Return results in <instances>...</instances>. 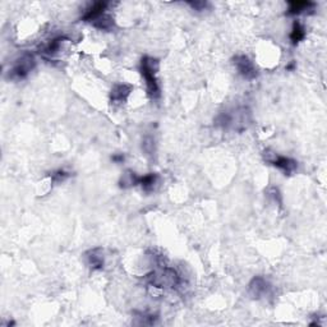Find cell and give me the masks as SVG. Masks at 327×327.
Masks as SVG:
<instances>
[{"label":"cell","mask_w":327,"mask_h":327,"mask_svg":"<svg viewBox=\"0 0 327 327\" xmlns=\"http://www.w3.org/2000/svg\"><path fill=\"white\" fill-rule=\"evenodd\" d=\"M146 281L159 289H175L180 285V276L174 269L159 265L158 269L146 275Z\"/></svg>","instance_id":"1"},{"label":"cell","mask_w":327,"mask_h":327,"mask_svg":"<svg viewBox=\"0 0 327 327\" xmlns=\"http://www.w3.org/2000/svg\"><path fill=\"white\" fill-rule=\"evenodd\" d=\"M159 67H160L159 60L152 58V56H143L142 60H141L140 71L142 77L145 78L147 94L150 95L151 99H159L161 95L158 77H156L159 72Z\"/></svg>","instance_id":"2"},{"label":"cell","mask_w":327,"mask_h":327,"mask_svg":"<svg viewBox=\"0 0 327 327\" xmlns=\"http://www.w3.org/2000/svg\"><path fill=\"white\" fill-rule=\"evenodd\" d=\"M35 64L36 61L32 54L25 53L13 64L12 69L9 71V77L12 79H17V81L25 79L32 72V69L35 68Z\"/></svg>","instance_id":"3"},{"label":"cell","mask_w":327,"mask_h":327,"mask_svg":"<svg viewBox=\"0 0 327 327\" xmlns=\"http://www.w3.org/2000/svg\"><path fill=\"white\" fill-rule=\"evenodd\" d=\"M264 158L266 163L274 165L275 167L281 170L285 175H292L298 169V163L294 159L287 158V156H280L276 152H272L270 150L265 151Z\"/></svg>","instance_id":"4"},{"label":"cell","mask_w":327,"mask_h":327,"mask_svg":"<svg viewBox=\"0 0 327 327\" xmlns=\"http://www.w3.org/2000/svg\"><path fill=\"white\" fill-rule=\"evenodd\" d=\"M233 64L238 73L246 79H254L257 77V68L253 61L247 55H236L233 58Z\"/></svg>","instance_id":"5"},{"label":"cell","mask_w":327,"mask_h":327,"mask_svg":"<svg viewBox=\"0 0 327 327\" xmlns=\"http://www.w3.org/2000/svg\"><path fill=\"white\" fill-rule=\"evenodd\" d=\"M270 290H271V285L262 276H254L248 285V294L253 299L266 297V295H269Z\"/></svg>","instance_id":"6"},{"label":"cell","mask_w":327,"mask_h":327,"mask_svg":"<svg viewBox=\"0 0 327 327\" xmlns=\"http://www.w3.org/2000/svg\"><path fill=\"white\" fill-rule=\"evenodd\" d=\"M84 259H86V264L89 265L90 269L95 270V271L102 270L105 265L104 248L96 247V248L90 249V251H87L86 253H84Z\"/></svg>","instance_id":"7"},{"label":"cell","mask_w":327,"mask_h":327,"mask_svg":"<svg viewBox=\"0 0 327 327\" xmlns=\"http://www.w3.org/2000/svg\"><path fill=\"white\" fill-rule=\"evenodd\" d=\"M106 2H96L91 5L90 8H87V10L84 12V14L82 15V20L84 22H91L94 23L95 20L99 19L101 15L105 14V10L107 8Z\"/></svg>","instance_id":"8"},{"label":"cell","mask_w":327,"mask_h":327,"mask_svg":"<svg viewBox=\"0 0 327 327\" xmlns=\"http://www.w3.org/2000/svg\"><path fill=\"white\" fill-rule=\"evenodd\" d=\"M130 92H132V86L125 83H118L113 87L110 100H112L113 104H123V102L127 101Z\"/></svg>","instance_id":"9"},{"label":"cell","mask_w":327,"mask_h":327,"mask_svg":"<svg viewBox=\"0 0 327 327\" xmlns=\"http://www.w3.org/2000/svg\"><path fill=\"white\" fill-rule=\"evenodd\" d=\"M67 41V37H64V36H58V37H54L53 40L49 41L48 43H45V45L41 48V51L40 53H42V55L45 56H55L56 54L60 51L61 46H63V43Z\"/></svg>","instance_id":"10"},{"label":"cell","mask_w":327,"mask_h":327,"mask_svg":"<svg viewBox=\"0 0 327 327\" xmlns=\"http://www.w3.org/2000/svg\"><path fill=\"white\" fill-rule=\"evenodd\" d=\"M315 8V3L310 0H297V2H289V8H288V14L298 15L306 10H311Z\"/></svg>","instance_id":"11"},{"label":"cell","mask_w":327,"mask_h":327,"mask_svg":"<svg viewBox=\"0 0 327 327\" xmlns=\"http://www.w3.org/2000/svg\"><path fill=\"white\" fill-rule=\"evenodd\" d=\"M159 183V175L155 172H150L140 178V184L145 192H152Z\"/></svg>","instance_id":"12"},{"label":"cell","mask_w":327,"mask_h":327,"mask_svg":"<svg viewBox=\"0 0 327 327\" xmlns=\"http://www.w3.org/2000/svg\"><path fill=\"white\" fill-rule=\"evenodd\" d=\"M137 184H140V177L135 171H132V170L124 171V174L122 175V178L119 180L120 188H130Z\"/></svg>","instance_id":"13"},{"label":"cell","mask_w":327,"mask_h":327,"mask_svg":"<svg viewBox=\"0 0 327 327\" xmlns=\"http://www.w3.org/2000/svg\"><path fill=\"white\" fill-rule=\"evenodd\" d=\"M306 38V28L303 27L302 23L299 20H294L292 27V32H290V40L294 45L299 43Z\"/></svg>","instance_id":"14"},{"label":"cell","mask_w":327,"mask_h":327,"mask_svg":"<svg viewBox=\"0 0 327 327\" xmlns=\"http://www.w3.org/2000/svg\"><path fill=\"white\" fill-rule=\"evenodd\" d=\"M94 27L99 28V30H102V31H110L113 27H114V19H113L110 15L107 14H104L101 15V17L99 18V19L95 20L94 23Z\"/></svg>","instance_id":"15"},{"label":"cell","mask_w":327,"mask_h":327,"mask_svg":"<svg viewBox=\"0 0 327 327\" xmlns=\"http://www.w3.org/2000/svg\"><path fill=\"white\" fill-rule=\"evenodd\" d=\"M142 148L145 150V152H147V155H152L155 152V141H154V138L151 136H147V137L143 138Z\"/></svg>","instance_id":"16"},{"label":"cell","mask_w":327,"mask_h":327,"mask_svg":"<svg viewBox=\"0 0 327 327\" xmlns=\"http://www.w3.org/2000/svg\"><path fill=\"white\" fill-rule=\"evenodd\" d=\"M68 177L69 174L66 171V170H56V171H54L53 175H51V179H53L54 183H61L64 182V180H66Z\"/></svg>","instance_id":"17"},{"label":"cell","mask_w":327,"mask_h":327,"mask_svg":"<svg viewBox=\"0 0 327 327\" xmlns=\"http://www.w3.org/2000/svg\"><path fill=\"white\" fill-rule=\"evenodd\" d=\"M188 5H189L190 8H193L194 10L201 12V10H205L210 4H208L207 2H194V3L190 2V3H188Z\"/></svg>","instance_id":"18"},{"label":"cell","mask_w":327,"mask_h":327,"mask_svg":"<svg viewBox=\"0 0 327 327\" xmlns=\"http://www.w3.org/2000/svg\"><path fill=\"white\" fill-rule=\"evenodd\" d=\"M112 159L114 163H123L124 161V156L123 155H114Z\"/></svg>","instance_id":"19"}]
</instances>
